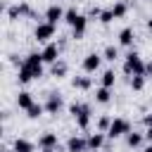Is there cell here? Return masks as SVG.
<instances>
[{"instance_id":"cell-37","label":"cell","mask_w":152,"mask_h":152,"mask_svg":"<svg viewBox=\"0 0 152 152\" xmlns=\"http://www.w3.org/2000/svg\"><path fill=\"white\" fill-rule=\"evenodd\" d=\"M147 2H152V0H147Z\"/></svg>"},{"instance_id":"cell-27","label":"cell","mask_w":152,"mask_h":152,"mask_svg":"<svg viewBox=\"0 0 152 152\" xmlns=\"http://www.w3.org/2000/svg\"><path fill=\"white\" fill-rule=\"evenodd\" d=\"M116 57H119V52H116V48H114V45H107V48H104V59H109V62H114Z\"/></svg>"},{"instance_id":"cell-23","label":"cell","mask_w":152,"mask_h":152,"mask_svg":"<svg viewBox=\"0 0 152 152\" xmlns=\"http://www.w3.org/2000/svg\"><path fill=\"white\" fill-rule=\"evenodd\" d=\"M76 19H78V12H76V7H69V10L64 12V21H66L69 26H74V24H76Z\"/></svg>"},{"instance_id":"cell-36","label":"cell","mask_w":152,"mask_h":152,"mask_svg":"<svg viewBox=\"0 0 152 152\" xmlns=\"http://www.w3.org/2000/svg\"><path fill=\"white\" fill-rule=\"evenodd\" d=\"M90 152H100V150H90Z\"/></svg>"},{"instance_id":"cell-20","label":"cell","mask_w":152,"mask_h":152,"mask_svg":"<svg viewBox=\"0 0 152 152\" xmlns=\"http://www.w3.org/2000/svg\"><path fill=\"white\" fill-rule=\"evenodd\" d=\"M95 100H97V102H102V104H104V102H109V100H112V90H109V88H104V86H100V88L95 90Z\"/></svg>"},{"instance_id":"cell-18","label":"cell","mask_w":152,"mask_h":152,"mask_svg":"<svg viewBox=\"0 0 152 152\" xmlns=\"http://www.w3.org/2000/svg\"><path fill=\"white\" fill-rule=\"evenodd\" d=\"M102 145H104V135L102 133H90L88 135V147L90 150H100Z\"/></svg>"},{"instance_id":"cell-22","label":"cell","mask_w":152,"mask_h":152,"mask_svg":"<svg viewBox=\"0 0 152 152\" xmlns=\"http://www.w3.org/2000/svg\"><path fill=\"white\" fill-rule=\"evenodd\" d=\"M43 112H45V107H43V104H36V102H33V104H31V107L26 109V116H28V119H38V116H40Z\"/></svg>"},{"instance_id":"cell-33","label":"cell","mask_w":152,"mask_h":152,"mask_svg":"<svg viewBox=\"0 0 152 152\" xmlns=\"http://www.w3.org/2000/svg\"><path fill=\"white\" fill-rule=\"evenodd\" d=\"M43 152H57V150H50V147H45V150H43Z\"/></svg>"},{"instance_id":"cell-6","label":"cell","mask_w":152,"mask_h":152,"mask_svg":"<svg viewBox=\"0 0 152 152\" xmlns=\"http://www.w3.org/2000/svg\"><path fill=\"white\" fill-rule=\"evenodd\" d=\"M66 150L69 152H88V138H81V135H71L66 140Z\"/></svg>"},{"instance_id":"cell-19","label":"cell","mask_w":152,"mask_h":152,"mask_svg":"<svg viewBox=\"0 0 152 152\" xmlns=\"http://www.w3.org/2000/svg\"><path fill=\"white\" fill-rule=\"evenodd\" d=\"M109 10H112V14H114V19H121V17H124V14L128 12V5H126L124 0H119V2H114V5L109 7Z\"/></svg>"},{"instance_id":"cell-34","label":"cell","mask_w":152,"mask_h":152,"mask_svg":"<svg viewBox=\"0 0 152 152\" xmlns=\"http://www.w3.org/2000/svg\"><path fill=\"white\" fill-rule=\"evenodd\" d=\"M145 152H152V145H150V147H145Z\"/></svg>"},{"instance_id":"cell-21","label":"cell","mask_w":152,"mask_h":152,"mask_svg":"<svg viewBox=\"0 0 152 152\" xmlns=\"http://www.w3.org/2000/svg\"><path fill=\"white\" fill-rule=\"evenodd\" d=\"M90 83H93V81H90L88 76H74V78H71V86H74V88H81V90L90 88Z\"/></svg>"},{"instance_id":"cell-2","label":"cell","mask_w":152,"mask_h":152,"mask_svg":"<svg viewBox=\"0 0 152 152\" xmlns=\"http://www.w3.org/2000/svg\"><path fill=\"white\" fill-rule=\"evenodd\" d=\"M124 71H126L128 76H145V74H147V66H145V62L140 59V55L131 50V52L126 55V62H124Z\"/></svg>"},{"instance_id":"cell-4","label":"cell","mask_w":152,"mask_h":152,"mask_svg":"<svg viewBox=\"0 0 152 152\" xmlns=\"http://www.w3.org/2000/svg\"><path fill=\"white\" fill-rule=\"evenodd\" d=\"M52 36H55V24H50V21H40V24L36 26V31H33V38L40 40V43L50 40Z\"/></svg>"},{"instance_id":"cell-29","label":"cell","mask_w":152,"mask_h":152,"mask_svg":"<svg viewBox=\"0 0 152 152\" xmlns=\"http://www.w3.org/2000/svg\"><path fill=\"white\" fill-rule=\"evenodd\" d=\"M145 138L152 142V126H147V131H145Z\"/></svg>"},{"instance_id":"cell-14","label":"cell","mask_w":152,"mask_h":152,"mask_svg":"<svg viewBox=\"0 0 152 152\" xmlns=\"http://www.w3.org/2000/svg\"><path fill=\"white\" fill-rule=\"evenodd\" d=\"M31 104H33V97H31V93H28V90H21V93L17 95V107H19V109H28Z\"/></svg>"},{"instance_id":"cell-31","label":"cell","mask_w":152,"mask_h":152,"mask_svg":"<svg viewBox=\"0 0 152 152\" xmlns=\"http://www.w3.org/2000/svg\"><path fill=\"white\" fill-rule=\"evenodd\" d=\"M147 28H150V31H152V17H150V19H147Z\"/></svg>"},{"instance_id":"cell-17","label":"cell","mask_w":152,"mask_h":152,"mask_svg":"<svg viewBox=\"0 0 152 152\" xmlns=\"http://www.w3.org/2000/svg\"><path fill=\"white\" fill-rule=\"evenodd\" d=\"M133 38H135V33H133L131 26L121 28V33H119V43H121V45H133Z\"/></svg>"},{"instance_id":"cell-15","label":"cell","mask_w":152,"mask_h":152,"mask_svg":"<svg viewBox=\"0 0 152 152\" xmlns=\"http://www.w3.org/2000/svg\"><path fill=\"white\" fill-rule=\"evenodd\" d=\"M17 78H19V83H28V81H33L36 76H33V71L26 66V64H19V71H17Z\"/></svg>"},{"instance_id":"cell-9","label":"cell","mask_w":152,"mask_h":152,"mask_svg":"<svg viewBox=\"0 0 152 152\" xmlns=\"http://www.w3.org/2000/svg\"><path fill=\"white\" fill-rule=\"evenodd\" d=\"M7 14H10V19H17L21 14H33V10L28 7V2H17V5H12L7 10Z\"/></svg>"},{"instance_id":"cell-8","label":"cell","mask_w":152,"mask_h":152,"mask_svg":"<svg viewBox=\"0 0 152 152\" xmlns=\"http://www.w3.org/2000/svg\"><path fill=\"white\" fill-rule=\"evenodd\" d=\"M62 97H59V93H50L48 95V102H45V112H50V114H57L59 109H62Z\"/></svg>"},{"instance_id":"cell-1","label":"cell","mask_w":152,"mask_h":152,"mask_svg":"<svg viewBox=\"0 0 152 152\" xmlns=\"http://www.w3.org/2000/svg\"><path fill=\"white\" fill-rule=\"evenodd\" d=\"M69 112L76 119V124H78L81 131H86L90 126V104H86V102H71L69 104Z\"/></svg>"},{"instance_id":"cell-32","label":"cell","mask_w":152,"mask_h":152,"mask_svg":"<svg viewBox=\"0 0 152 152\" xmlns=\"http://www.w3.org/2000/svg\"><path fill=\"white\" fill-rule=\"evenodd\" d=\"M147 74H150V76H152V62H150V64H147Z\"/></svg>"},{"instance_id":"cell-5","label":"cell","mask_w":152,"mask_h":152,"mask_svg":"<svg viewBox=\"0 0 152 152\" xmlns=\"http://www.w3.org/2000/svg\"><path fill=\"white\" fill-rule=\"evenodd\" d=\"M24 64L33 71V76H36V78H38V76H43V55H40V52H31V55H26Z\"/></svg>"},{"instance_id":"cell-26","label":"cell","mask_w":152,"mask_h":152,"mask_svg":"<svg viewBox=\"0 0 152 152\" xmlns=\"http://www.w3.org/2000/svg\"><path fill=\"white\" fill-rule=\"evenodd\" d=\"M142 138H145V135H140V133H128V135H126V142H128V147H138V145L142 142Z\"/></svg>"},{"instance_id":"cell-24","label":"cell","mask_w":152,"mask_h":152,"mask_svg":"<svg viewBox=\"0 0 152 152\" xmlns=\"http://www.w3.org/2000/svg\"><path fill=\"white\" fill-rule=\"evenodd\" d=\"M64 74H66V64H64V62H59V59H57V62H55V64H52V76H57V78H62V76H64Z\"/></svg>"},{"instance_id":"cell-12","label":"cell","mask_w":152,"mask_h":152,"mask_svg":"<svg viewBox=\"0 0 152 152\" xmlns=\"http://www.w3.org/2000/svg\"><path fill=\"white\" fill-rule=\"evenodd\" d=\"M100 55L97 52H90V55H86L83 57V71H95L97 66H100Z\"/></svg>"},{"instance_id":"cell-30","label":"cell","mask_w":152,"mask_h":152,"mask_svg":"<svg viewBox=\"0 0 152 152\" xmlns=\"http://www.w3.org/2000/svg\"><path fill=\"white\" fill-rule=\"evenodd\" d=\"M142 121H145V126H152V114H147V116H145Z\"/></svg>"},{"instance_id":"cell-11","label":"cell","mask_w":152,"mask_h":152,"mask_svg":"<svg viewBox=\"0 0 152 152\" xmlns=\"http://www.w3.org/2000/svg\"><path fill=\"white\" fill-rule=\"evenodd\" d=\"M38 147H40V150H45V147L57 150V147H59V145H57V133H43V135L38 138Z\"/></svg>"},{"instance_id":"cell-10","label":"cell","mask_w":152,"mask_h":152,"mask_svg":"<svg viewBox=\"0 0 152 152\" xmlns=\"http://www.w3.org/2000/svg\"><path fill=\"white\" fill-rule=\"evenodd\" d=\"M59 19H64V10H62L59 5H50V7L45 10V21H50V24H57Z\"/></svg>"},{"instance_id":"cell-35","label":"cell","mask_w":152,"mask_h":152,"mask_svg":"<svg viewBox=\"0 0 152 152\" xmlns=\"http://www.w3.org/2000/svg\"><path fill=\"white\" fill-rule=\"evenodd\" d=\"M2 152H17V150H2Z\"/></svg>"},{"instance_id":"cell-16","label":"cell","mask_w":152,"mask_h":152,"mask_svg":"<svg viewBox=\"0 0 152 152\" xmlns=\"http://www.w3.org/2000/svg\"><path fill=\"white\" fill-rule=\"evenodd\" d=\"M12 150H17V152H33V142L26 140V138H17L14 145H12Z\"/></svg>"},{"instance_id":"cell-25","label":"cell","mask_w":152,"mask_h":152,"mask_svg":"<svg viewBox=\"0 0 152 152\" xmlns=\"http://www.w3.org/2000/svg\"><path fill=\"white\" fill-rule=\"evenodd\" d=\"M114 81H116L114 71H112V69H107V71L102 74V86H104V88H112V86H114Z\"/></svg>"},{"instance_id":"cell-7","label":"cell","mask_w":152,"mask_h":152,"mask_svg":"<svg viewBox=\"0 0 152 152\" xmlns=\"http://www.w3.org/2000/svg\"><path fill=\"white\" fill-rule=\"evenodd\" d=\"M40 55H43V62L55 64V62L59 59V45H57V43H48V45L40 50Z\"/></svg>"},{"instance_id":"cell-3","label":"cell","mask_w":152,"mask_h":152,"mask_svg":"<svg viewBox=\"0 0 152 152\" xmlns=\"http://www.w3.org/2000/svg\"><path fill=\"white\" fill-rule=\"evenodd\" d=\"M128 133H131V121L128 119H121V116L112 119V126L107 131L109 138H119V135H128Z\"/></svg>"},{"instance_id":"cell-13","label":"cell","mask_w":152,"mask_h":152,"mask_svg":"<svg viewBox=\"0 0 152 152\" xmlns=\"http://www.w3.org/2000/svg\"><path fill=\"white\" fill-rule=\"evenodd\" d=\"M86 26H88V17H86V14H78L76 24L71 26V31H74V38H81V36L86 33Z\"/></svg>"},{"instance_id":"cell-28","label":"cell","mask_w":152,"mask_h":152,"mask_svg":"<svg viewBox=\"0 0 152 152\" xmlns=\"http://www.w3.org/2000/svg\"><path fill=\"white\" fill-rule=\"evenodd\" d=\"M142 86H145V76H133L131 78V88L133 90H142Z\"/></svg>"}]
</instances>
